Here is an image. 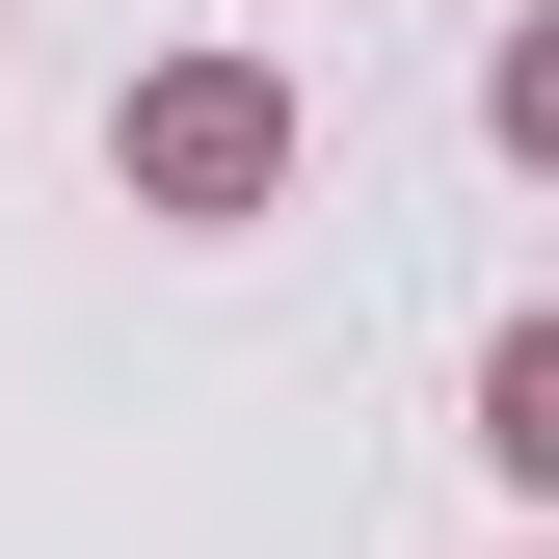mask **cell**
Segmentation results:
<instances>
[{
  "label": "cell",
  "mask_w": 559,
  "mask_h": 559,
  "mask_svg": "<svg viewBox=\"0 0 559 559\" xmlns=\"http://www.w3.org/2000/svg\"><path fill=\"white\" fill-rule=\"evenodd\" d=\"M107 187H133V214H187V240L266 214V187H294V81H266V53H160V81L107 107Z\"/></svg>",
  "instance_id": "obj_1"
},
{
  "label": "cell",
  "mask_w": 559,
  "mask_h": 559,
  "mask_svg": "<svg viewBox=\"0 0 559 559\" xmlns=\"http://www.w3.org/2000/svg\"><path fill=\"white\" fill-rule=\"evenodd\" d=\"M479 453H507V479H559V320H507V346H479Z\"/></svg>",
  "instance_id": "obj_2"
}]
</instances>
